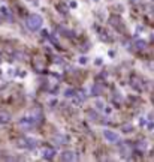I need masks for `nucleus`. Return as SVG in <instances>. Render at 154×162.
I'll list each match as a JSON object with an SVG mask.
<instances>
[{
    "label": "nucleus",
    "instance_id": "1",
    "mask_svg": "<svg viewBox=\"0 0 154 162\" xmlns=\"http://www.w3.org/2000/svg\"><path fill=\"white\" fill-rule=\"evenodd\" d=\"M42 17L38 15V14H31L27 17V20H25V26H27V29L30 32H36L40 29V26H42Z\"/></svg>",
    "mask_w": 154,
    "mask_h": 162
},
{
    "label": "nucleus",
    "instance_id": "2",
    "mask_svg": "<svg viewBox=\"0 0 154 162\" xmlns=\"http://www.w3.org/2000/svg\"><path fill=\"white\" fill-rule=\"evenodd\" d=\"M54 156H55V149H53V147H44L42 149V158L44 159L51 161V159H54Z\"/></svg>",
    "mask_w": 154,
    "mask_h": 162
},
{
    "label": "nucleus",
    "instance_id": "3",
    "mask_svg": "<svg viewBox=\"0 0 154 162\" xmlns=\"http://www.w3.org/2000/svg\"><path fill=\"white\" fill-rule=\"evenodd\" d=\"M103 137L109 141V143H117L118 141V135L115 134V132H112V131H103Z\"/></svg>",
    "mask_w": 154,
    "mask_h": 162
},
{
    "label": "nucleus",
    "instance_id": "4",
    "mask_svg": "<svg viewBox=\"0 0 154 162\" xmlns=\"http://www.w3.org/2000/svg\"><path fill=\"white\" fill-rule=\"evenodd\" d=\"M62 161H75L76 156H75V152H70V150H66L62 153V156H60Z\"/></svg>",
    "mask_w": 154,
    "mask_h": 162
},
{
    "label": "nucleus",
    "instance_id": "5",
    "mask_svg": "<svg viewBox=\"0 0 154 162\" xmlns=\"http://www.w3.org/2000/svg\"><path fill=\"white\" fill-rule=\"evenodd\" d=\"M111 24H112L114 27H115V29H118V30H124V26L121 24V20H120V18H115V17H112V18H111Z\"/></svg>",
    "mask_w": 154,
    "mask_h": 162
},
{
    "label": "nucleus",
    "instance_id": "6",
    "mask_svg": "<svg viewBox=\"0 0 154 162\" xmlns=\"http://www.w3.org/2000/svg\"><path fill=\"white\" fill-rule=\"evenodd\" d=\"M54 140L57 141V144H67V137H64L62 134H57L54 137Z\"/></svg>",
    "mask_w": 154,
    "mask_h": 162
},
{
    "label": "nucleus",
    "instance_id": "7",
    "mask_svg": "<svg viewBox=\"0 0 154 162\" xmlns=\"http://www.w3.org/2000/svg\"><path fill=\"white\" fill-rule=\"evenodd\" d=\"M9 122H11V116H9V114L0 113V123H2V125H6V123H9Z\"/></svg>",
    "mask_w": 154,
    "mask_h": 162
},
{
    "label": "nucleus",
    "instance_id": "8",
    "mask_svg": "<svg viewBox=\"0 0 154 162\" xmlns=\"http://www.w3.org/2000/svg\"><path fill=\"white\" fill-rule=\"evenodd\" d=\"M0 15H2L3 18H8V20H9V18H11V12H9V9H8V8H5V6H2V8H0Z\"/></svg>",
    "mask_w": 154,
    "mask_h": 162
},
{
    "label": "nucleus",
    "instance_id": "9",
    "mask_svg": "<svg viewBox=\"0 0 154 162\" xmlns=\"http://www.w3.org/2000/svg\"><path fill=\"white\" fill-rule=\"evenodd\" d=\"M120 152H121V155H123V156L130 155V149H129V146H124V144H120Z\"/></svg>",
    "mask_w": 154,
    "mask_h": 162
},
{
    "label": "nucleus",
    "instance_id": "10",
    "mask_svg": "<svg viewBox=\"0 0 154 162\" xmlns=\"http://www.w3.org/2000/svg\"><path fill=\"white\" fill-rule=\"evenodd\" d=\"M57 9H58L62 14H67V11H69V8H67L64 3H58V5H57Z\"/></svg>",
    "mask_w": 154,
    "mask_h": 162
},
{
    "label": "nucleus",
    "instance_id": "11",
    "mask_svg": "<svg viewBox=\"0 0 154 162\" xmlns=\"http://www.w3.org/2000/svg\"><path fill=\"white\" fill-rule=\"evenodd\" d=\"M36 147V140H33V138H27V149L33 150Z\"/></svg>",
    "mask_w": 154,
    "mask_h": 162
},
{
    "label": "nucleus",
    "instance_id": "12",
    "mask_svg": "<svg viewBox=\"0 0 154 162\" xmlns=\"http://www.w3.org/2000/svg\"><path fill=\"white\" fill-rule=\"evenodd\" d=\"M87 117H88V119H90V120H96V119H97V117H99V114H97L96 111H93V110H90V111L87 113Z\"/></svg>",
    "mask_w": 154,
    "mask_h": 162
},
{
    "label": "nucleus",
    "instance_id": "13",
    "mask_svg": "<svg viewBox=\"0 0 154 162\" xmlns=\"http://www.w3.org/2000/svg\"><path fill=\"white\" fill-rule=\"evenodd\" d=\"M75 90L73 89H67V90H64V96L66 98H75Z\"/></svg>",
    "mask_w": 154,
    "mask_h": 162
},
{
    "label": "nucleus",
    "instance_id": "14",
    "mask_svg": "<svg viewBox=\"0 0 154 162\" xmlns=\"http://www.w3.org/2000/svg\"><path fill=\"white\" fill-rule=\"evenodd\" d=\"M145 47H147L145 41H138V42H136V48H138V50H145Z\"/></svg>",
    "mask_w": 154,
    "mask_h": 162
},
{
    "label": "nucleus",
    "instance_id": "15",
    "mask_svg": "<svg viewBox=\"0 0 154 162\" xmlns=\"http://www.w3.org/2000/svg\"><path fill=\"white\" fill-rule=\"evenodd\" d=\"M18 147H23V149H27V138H21L18 141Z\"/></svg>",
    "mask_w": 154,
    "mask_h": 162
},
{
    "label": "nucleus",
    "instance_id": "16",
    "mask_svg": "<svg viewBox=\"0 0 154 162\" xmlns=\"http://www.w3.org/2000/svg\"><path fill=\"white\" fill-rule=\"evenodd\" d=\"M94 105H96V110H103V108H105V104L102 101H99V99L94 102Z\"/></svg>",
    "mask_w": 154,
    "mask_h": 162
},
{
    "label": "nucleus",
    "instance_id": "17",
    "mask_svg": "<svg viewBox=\"0 0 154 162\" xmlns=\"http://www.w3.org/2000/svg\"><path fill=\"white\" fill-rule=\"evenodd\" d=\"M91 93L94 95V96H97L99 93H100V87L96 84V86H93V89H91Z\"/></svg>",
    "mask_w": 154,
    "mask_h": 162
},
{
    "label": "nucleus",
    "instance_id": "18",
    "mask_svg": "<svg viewBox=\"0 0 154 162\" xmlns=\"http://www.w3.org/2000/svg\"><path fill=\"white\" fill-rule=\"evenodd\" d=\"M121 129H123V132H124V134H127V132H132V131H133L132 125H124V126H123Z\"/></svg>",
    "mask_w": 154,
    "mask_h": 162
},
{
    "label": "nucleus",
    "instance_id": "19",
    "mask_svg": "<svg viewBox=\"0 0 154 162\" xmlns=\"http://www.w3.org/2000/svg\"><path fill=\"white\" fill-rule=\"evenodd\" d=\"M138 147H139V149H145V147H147V141H141V143L138 144Z\"/></svg>",
    "mask_w": 154,
    "mask_h": 162
},
{
    "label": "nucleus",
    "instance_id": "20",
    "mask_svg": "<svg viewBox=\"0 0 154 162\" xmlns=\"http://www.w3.org/2000/svg\"><path fill=\"white\" fill-rule=\"evenodd\" d=\"M49 105H53V107H54V105H57V101H55V99H53V101L49 102Z\"/></svg>",
    "mask_w": 154,
    "mask_h": 162
},
{
    "label": "nucleus",
    "instance_id": "21",
    "mask_svg": "<svg viewBox=\"0 0 154 162\" xmlns=\"http://www.w3.org/2000/svg\"><path fill=\"white\" fill-rule=\"evenodd\" d=\"M85 62H87V60H85V57H81L79 59V63H85Z\"/></svg>",
    "mask_w": 154,
    "mask_h": 162
},
{
    "label": "nucleus",
    "instance_id": "22",
    "mask_svg": "<svg viewBox=\"0 0 154 162\" xmlns=\"http://www.w3.org/2000/svg\"><path fill=\"white\" fill-rule=\"evenodd\" d=\"M139 125H141V126H144V125H145V120H144V119H141V120H139Z\"/></svg>",
    "mask_w": 154,
    "mask_h": 162
},
{
    "label": "nucleus",
    "instance_id": "23",
    "mask_svg": "<svg viewBox=\"0 0 154 162\" xmlns=\"http://www.w3.org/2000/svg\"><path fill=\"white\" fill-rule=\"evenodd\" d=\"M0 62H2V54H0Z\"/></svg>",
    "mask_w": 154,
    "mask_h": 162
},
{
    "label": "nucleus",
    "instance_id": "24",
    "mask_svg": "<svg viewBox=\"0 0 154 162\" xmlns=\"http://www.w3.org/2000/svg\"><path fill=\"white\" fill-rule=\"evenodd\" d=\"M153 156H154V150H153Z\"/></svg>",
    "mask_w": 154,
    "mask_h": 162
}]
</instances>
